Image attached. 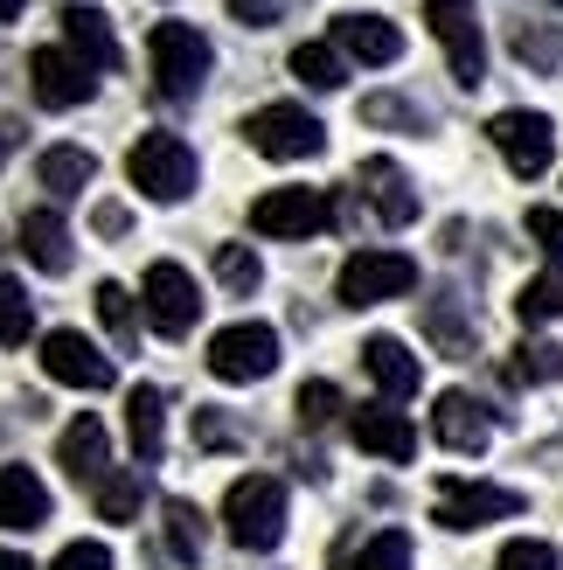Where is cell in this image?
<instances>
[{
	"label": "cell",
	"mask_w": 563,
	"mask_h": 570,
	"mask_svg": "<svg viewBox=\"0 0 563 570\" xmlns=\"http://www.w3.org/2000/svg\"><path fill=\"white\" fill-rule=\"evenodd\" d=\"M293 77L314 83V91H342V83H348V56L334 42H299L293 49Z\"/></svg>",
	"instance_id": "obj_25"
},
{
	"label": "cell",
	"mask_w": 563,
	"mask_h": 570,
	"mask_svg": "<svg viewBox=\"0 0 563 570\" xmlns=\"http://www.w3.org/2000/svg\"><path fill=\"white\" fill-rule=\"evenodd\" d=\"M91 175H98V160L83 154V147H49V154H42V188L63 195V203L91 188Z\"/></svg>",
	"instance_id": "obj_24"
},
{
	"label": "cell",
	"mask_w": 563,
	"mask_h": 570,
	"mask_svg": "<svg viewBox=\"0 0 563 570\" xmlns=\"http://www.w3.org/2000/svg\"><path fill=\"white\" fill-rule=\"evenodd\" d=\"M278 8H286V0H230V14H237L244 28H271Z\"/></svg>",
	"instance_id": "obj_41"
},
{
	"label": "cell",
	"mask_w": 563,
	"mask_h": 570,
	"mask_svg": "<svg viewBox=\"0 0 563 570\" xmlns=\"http://www.w3.org/2000/svg\"><path fill=\"white\" fill-rule=\"evenodd\" d=\"M362 368L376 376L383 396H417V383H425V362H417L397 334H369V341H362Z\"/></svg>",
	"instance_id": "obj_19"
},
{
	"label": "cell",
	"mask_w": 563,
	"mask_h": 570,
	"mask_svg": "<svg viewBox=\"0 0 563 570\" xmlns=\"http://www.w3.org/2000/svg\"><path fill=\"white\" fill-rule=\"evenodd\" d=\"M348 439H355L362 452H376V460H389V466L417 460V424H411L404 411H389V404L355 411V417H348Z\"/></svg>",
	"instance_id": "obj_15"
},
{
	"label": "cell",
	"mask_w": 563,
	"mask_h": 570,
	"mask_svg": "<svg viewBox=\"0 0 563 570\" xmlns=\"http://www.w3.org/2000/svg\"><path fill=\"white\" fill-rule=\"evenodd\" d=\"M362 119H369V126H411V132H425V111H417L411 98H362Z\"/></svg>",
	"instance_id": "obj_37"
},
{
	"label": "cell",
	"mask_w": 563,
	"mask_h": 570,
	"mask_svg": "<svg viewBox=\"0 0 563 570\" xmlns=\"http://www.w3.org/2000/svg\"><path fill=\"white\" fill-rule=\"evenodd\" d=\"M334 49L348 63H397L404 56V28L383 14H334Z\"/></svg>",
	"instance_id": "obj_18"
},
{
	"label": "cell",
	"mask_w": 563,
	"mask_h": 570,
	"mask_svg": "<svg viewBox=\"0 0 563 570\" xmlns=\"http://www.w3.org/2000/svg\"><path fill=\"white\" fill-rule=\"evenodd\" d=\"M487 139L501 147V160H508L522 181H536L543 167L556 160V126L543 119V111H522V105H515V111H494Z\"/></svg>",
	"instance_id": "obj_10"
},
{
	"label": "cell",
	"mask_w": 563,
	"mask_h": 570,
	"mask_svg": "<svg viewBox=\"0 0 563 570\" xmlns=\"http://www.w3.org/2000/svg\"><path fill=\"white\" fill-rule=\"evenodd\" d=\"M223 529H230L237 550H278V535H286V480H271V473L230 480V494H223Z\"/></svg>",
	"instance_id": "obj_1"
},
{
	"label": "cell",
	"mask_w": 563,
	"mask_h": 570,
	"mask_svg": "<svg viewBox=\"0 0 563 570\" xmlns=\"http://www.w3.org/2000/svg\"><path fill=\"white\" fill-rule=\"evenodd\" d=\"M293 411H299L306 432H320V424H334V411H342V390H334V383H299Z\"/></svg>",
	"instance_id": "obj_34"
},
{
	"label": "cell",
	"mask_w": 563,
	"mask_h": 570,
	"mask_svg": "<svg viewBox=\"0 0 563 570\" xmlns=\"http://www.w3.org/2000/svg\"><path fill=\"white\" fill-rule=\"evenodd\" d=\"M515 56L536 70H556L563 63V36H550V28H515Z\"/></svg>",
	"instance_id": "obj_36"
},
{
	"label": "cell",
	"mask_w": 563,
	"mask_h": 570,
	"mask_svg": "<svg viewBox=\"0 0 563 570\" xmlns=\"http://www.w3.org/2000/svg\"><path fill=\"white\" fill-rule=\"evenodd\" d=\"M244 139H250L265 160H314V154L327 147V126H320L306 105H258V111L244 119Z\"/></svg>",
	"instance_id": "obj_5"
},
{
	"label": "cell",
	"mask_w": 563,
	"mask_h": 570,
	"mask_svg": "<svg viewBox=\"0 0 563 570\" xmlns=\"http://www.w3.org/2000/svg\"><path fill=\"white\" fill-rule=\"evenodd\" d=\"M216 278L230 285V293H258L265 265H258V250H250V244H216Z\"/></svg>",
	"instance_id": "obj_32"
},
{
	"label": "cell",
	"mask_w": 563,
	"mask_h": 570,
	"mask_svg": "<svg viewBox=\"0 0 563 570\" xmlns=\"http://www.w3.org/2000/svg\"><path fill=\"white\" fill-rule=\"evenodd\" d=\"M139 494H147V480H139V466H119V473H105L91 501H98V515L105 522H132L139 515Z\"/></svg>",
	"instance_id": "obj_27"
},
{
	"label": "cell",
	"mask_w": 563,
	"mask_h": 570,
	"mask_svg": "<svg viewBox=\"0 0 563 570\" xmlns=\"http://www.w3.org/2000/svg\"><path fill=\"white\" fill-rule=\"evenodd\" d=\"M56 460H63V473L77 480V488H98V480L111 473V439H105V424L83 411L63 424V439H56Z\"/></svg>",
	"instance_id": "obj_17"
},
{
	"label": "cell",
	"mask_w": 563,
	"mask_h": 570,
	"mask_svg": "<svg viewBox=\"0 0 563 570\" xmlns=\"http://www.w3.org/2000/svg\"><path fill=\"white\" fill-rule=\"evenodd\" d=\"M147 56H154V77H160V91L175 98V105L203 91V83H209V63H216V56H209V42L195 36L188 21H154Z\"/></svg>",
	"instance_id": "obj_3"
},
{
	"label": "cell",
	"mask_w": 563,
	"mask_h": 570,
	"mask_svg": "<svg viewBox=\"0 0 563 570\" xmlns=\"http://www.w3.org/2000/svg\"><path fill=\"white\" fill-rule=\"evenodd\" d=\"M139 306H147V327L167 334V341H181V334L195 327V313H203V299H195V278H188L181 265H167V258L147 272V285H139Z\"/></svg>",
	"instance_id": "obj_11"
},
{
	"label": "cell",
	"mask_w": 563,
	"mask_h": 570,
	"mask_svg": "<svg viewBox=\"0 0 563 570\" xmlns=\"http://www.w3.org/2000/svg\"><path fill=\"white\" fill-rule=\"evenodd\" d=\"M271 368H278V334L265 321H237V327L209 334V376L216 383H265Z\"/></svg>",
	"instance_id": "obj_6"
},
{
	"label": "cell",
	"mask_w": 563,
	"mask_h": 570,
	"mask_svg": "<svg viewBox=\"0 0 563 570\" xmlns=\"http://www.w3.org/2000/svg\"><path fill=\"white\" fill-rule=\"evenodd\" d=\"M28 83H36V98L49 111H70V105L91 98V70H83L70 49H36L28 56Z\"/></svg>",
	"instance_id": "obj_16"
},
{
	"label": "cell",
	"mask_w": 563,
	"mask_h": 570,
	"mask_svg": "<svg viewBox=\"0 0 563 570\" xmlns=\"http://www.w3.org/2000/svg\"><path fill=\"white\" fill-rule=\"evenodd\" d=\"M494 570H563L550 543H536V535H515V543H501Z\"/></svg>",
	"instance_id": "obj_35"
},
{
	"label": "cell",
	"mask_w": 563,
	"mask_h": 570,
	"mask_svg": "<svg viewBox=\"0 0 563 570\" xmlns=\"http://www.w3.org/2000/svg\"><path fill=\"white\" fill-rule=\"evenodd\" d=\"M529 237L543 244L550 265H563V209H529Z\"/></svg>",
	"instance_id": "obj_38"
},
{
	"label": "cell",
	"mask_w": 563,
	"mask_h": 570,
	"mask_svg": "<svg viewBox=\"0 0 563 570\" xmlns=\"http://www.w3.org/2000/svg\"><path fill=\"white\" fill-rule=\"evenodd\" d=\"M508 376L515 383H556L563 376V348H556V341H522L515 362H508Z\"/></svg>",
	"instance_id": "obj_31"
},
{
	"label": "cell",
	"mask_w": 563,
	"mask_h": 570,
	"mask_svg": "<svg viewBox=\"0 0 563 570\" xmlns=\"http://www.w3.org/2000/svg\"><path fill=\"white\" fill-rule=\"evenodd\" d=\"M515 313H522V327L563 321V272H543V278H529L522 293H515Z\"/></svg>",
	"instance_id": "obj_28"
},
{
	"label": "cell",
	"mask_w": 563,
	"mask_h": 570,
	"mask_svg": "<svg viewBox=\"0 0 563 570\" xmlns=\"http://www.w3.org/2000/svg\"><path fill=\"white\" fill-rule=\"evenodd\" d=\"M21 258L36 272H49V278H63L70 272V223L56 209H28L21 216Z\"/></svg>",
	"instance_id": "obj_21"
},
{
	"label": "cell",
	"mask_w": 563,
	"mask_h": 570,
	"mask_svg": "<svg viewBox=\"0 0 563 570\" xmlns=\"http://www.w3.org/2000/svg\"><path fill=\"white\" fill-rule=\"evenodd\" d=\"M0 570H36V563H28L21 550H0Z\"/></svg>",
	"instance_id": "obj_43"
},
{
	"label": "cell",
	"mask_w": 563,
	"mask_h": 570,
	"mask_svg": "<svg viewBox=\"0 0 563 570\" xmlns=\"http://www.w3.org/2000/svg\"><path fill=\"white\" fill-rule=\"evenodd\" d=\"M98 230H105V237H119V230H126V209H119V203H105V209H98Z\"/></svg>",
	"instance_id": "obj_42"
},
{
	"label": "cell",
	"mask_w": 563,
	"mask_h": 570,
	"mask_svg": "<svg viewBox=\"0 0 563 570\" xmlns=\"http://www.w3.org/2000/svg\"><path fill=\"white\" fill-rule=\"evenodd\" d=\"M49 522V488L36 466H0V529H42Z\"/></svg>",
	"instance_id": "obj_22"
},
{
	"label": "cell",
	"mask_w": 563,
	"mask_h": 570,
	"mask_svg": "<svg viewBox=\"0 0 563 570\" xmlns=\"http://www.w3.org/2000/svg\"><path fill=\"white\" fill-rule=\"evenodd\" d=\"M56 21H63V42H70V56H77L83 70H119V42H111V21H105L98 8L70 0Z\"/></svg>",
	"instance_id": "obj_20"
},
{
	"label": "cell",
	"mask_w": 563,
	"mask_h": 570,
	"mask_svg": "<svg viewBox=\"0 0 563 570\" xmlns=\"http://www.w3.org/2000/svg\"><path fill=\"white\" fill-rule=\"evenodd\" d=\"M21 14V0H0V21H14Z\"/></svg>",
	"instance_id": "obj_44"
},
{
	"label": "cell",
	"mask_w": 563,
	"mask_h": 570,
	"mask_svg": "<svg viewBox=\"0 0 563 570\" xmlns=\"http://www.w3.org/2000/svg\"><path fill=\"white\" fill-rule=\"evenodd\" d=\"M42 368H49V383H70V390H111V355L98 341H83L77 327L42 334Z\"/></svg>",
	"instance_id": "obj_12"
},
{
	"label": "cell",
	"mask_w": 563,
	"mask_h": 570,
	"mask_svg": "<svg viewBox=\"0 0 563 570\" xmlns=\"http://www.w3.org/2000/svg\"><path fill=\"white\" fill-rule=\"evenodd\" d=\"M432 439L445 452H487L494 439V417L481 396H466V390H438V404H432Z\"/></svg>",
	"instance_id": "obj_13"
},
{
	"label": "cell",
	"mask_w": 563,
	"mask_h": 570,
	"mask_svg": "<svg viewBox=\"0 0 563 570\" xmlns=\"http://www.w3.org/2000/svg\"><path fill=\"white\" fill-rule=\"evenodd\" d=\"M425 28L438 36L445 63H453V83H481L487 77V36H481V8L473 0H425Z\"/></svg>",
	"instance_id": "obj_4"
},
{
	"label": "cell",
	"mask_w": 563,
	"mask_h": 570,
	"mask_svg": "<svg viewBox=\"0 0 563 570\" xmlns=\"http://www.w3.org/2000/svg\"><path fill=\"white\" fill-rule=\"evenodd\" d=\"M28 334H36V299L14 278H0V348H21Z\"/></svg>",
	"instance_id": "obj_30"
},
{
	"label": "cell",
	"mask_w": 563,
	"mask_h": 570,
	"mask_svg": "<svg viewBox=\"0 0 563 570\" xmlns=\"http://www.w3.org/2000/svg\"><path fill=\"white\" fill-rule=\"evenodd\" d=\"M126 432H132V452H139V466H154L160 452H167V396H160L154 383L126 390Z\"/></svg>",
	"instance_id": "obj_23"
},
{
	"label": "cell",
	"mask_w": 563,
	"mask_h": 570,
	"mask_svg": "<svg viewBox=\"0 0 563 570\" xmlns=\"http://www.w3.org/2000/svg\"><path fill=\"white\" fill-rule=\"evenodd\" d=\"M56 570H111V550L105 543H63L56 550Z\"/></svg>",
	"instance_id": "obj_39"
},
{
	"label": "cell",
	"mask_w": 563,
	"mask_h": 570,
	"mask_svg": "<svg viewBox=\"0 0 563 570\" xmlns=\"http://www.w3.org/2000/svg\"><path fill=\"white\" fill-rule=\"evenodd\" d=\"M522 515V494L515 488H494V480H445L432 522L438 529H487V522H508Z\"/></svg>",
	"instance_id": "obj_9"
},
{
	"label": "cell",
	"mask_w": 563,
	"mask_h": 570,
	"mask_svg": "<svg viewBox=\"0 0 563 570\" xmlns=\"http://www.w3.org/2000/svg\"><path fill=\"white\" fill-rule=\"evenodd\" d=\"M160 515H167V550H175L181 563H203V543H209V529H203V508L195 501H160Z\"/></svg>",
	"instance_id": "obj_26"
},
{
	"label": "cell",
	"mask_w": 563,
	"mask_h": 570,
	"mask_svg": "<svg viewBox=\"0 0 563 570\" xmlns=\"http://www.w3.org/2000/svg\"><path fill=\"white\" fill-rule=\"evenodd\" d=\"M126 175L147 203H188L203 167H195V147L181 132H139V147L126 154Z\"/></svg>",
	"instance_id": "obj_2"
},
{
	"label": "cell",
	"mask_w": 563,
	"mask_h": 570,
	"mask_svg": "<svg viewBox=\"0 0 563 570\" xmlns=\"http://www.w3.org/2000/svg\"><path fill=\"white\" fill-rule=\"evenodd\" d=\"M355 570H411V535H404V529L369 535V543H362V557H355Z\"/></svg>",
	"instance_id": "obj_33"
},
{
	"label": "cell",
	"mask_w": 563,
	"mask_h": 570,
	"mask_svg": "<svg viewBox=\"0 0 563 570\" xmlns=\"http://www.w3.org/2000/svg\"><path fill=\"white\" fill-rule=\"evenodd\" d=\"M355 188L376 203V216L389 223V230H404V223H417V188H411V175L389 154H376V160H362L355 167Z\"/></svg>",
	"instance_id": "obj_14"
},
{
	"label": "cell",
	"mask_w": 563,
	"mask_h": 570,
	"mask_svg": "<svg viewBox=\"0 0 563 570\" xmlns=\"http://www.w3.org/2000/svg\"><path fill=\"white\" fill-rule=\"evenodd\" d=\"M556 8H563V0H556Z\"/></svg>",
	"instance_id": "obj_45"
},
{
	"label": "cell",
	"mask_w": 563,
	"mask_h": 570,
	"mask_svg": "<svg viewBox=\"0 0 563 570\" xmlns=\"http://www.w3.org/2000/svg\"><path fill=\"white\" fill-rule=\"evenodd\" d=\"M230 439H237V424L223 411H195V445H230Z\"/></svg>",
	"instance_id": "obj_40"
},
{
	"label": "cell",
	"mask_w": 563,
	"mask_h": 570,
	"mask_svg": "<svg viewBox=\"0 0 563 570\" xmlns=\"http://www.w3.org/2000/svg\"><path fill=\"white\" fill-rule=\"evenodd\" d=\"M98 321L111 327V341H119V348H132V341H139V306H132V293H126L119 278L98 285Z\"/></svg>",
	"instance_id": "obj_29"
},
{
	"label": "cell",
	"mask_w": 563,
	"mask_h": 570,
	"mask_svg": "<svg viewBox=\"0 0 563 570\" xmlns=\"http://www.w3.org/2000/svg\"><path fill=\"white\" fill-rule=\"evenodd\" d=\"M334 223V203L320 188H265L250 203V230L258 237H314Z\"/></svg>",
	"instance_id": "obj_8"
},
{
	"label": "cell",
	"mask_w": 563,
	"mask_h": 570,
	"mask_svg": "<svg viewBox=\"0 0 563 570\" xmlns=\"http://www.w3.org/2000/svg\"><path fill=\"white\" fill-rule=\"evenodd\" d=\"M411 285H417V258H404V250H355L342 278H334V293H342V306H383V299H404Z\"/></svg>",
	"instance_id": "obj_7"
}]
</instances>
